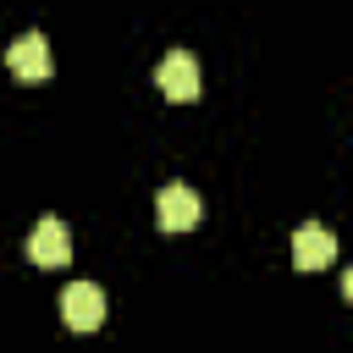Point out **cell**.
Here are the masks:
<instances>
[{"mask_svg":"<svg viewBox=\"0 0 353 353\" xmlns=\"http://www.w3.org/2000/svg\"><path fill=\"white\" fill-rule=\"evenodd\" d=\"M6 66H11L17 77H28V83L50 77V72H55L50 39H44V33H22V39H11V50H6Z\"/></svg>","mask_w":353,"mask_h":353,"instance_id":"3957f363","label":"cell"},{"mask_svg":"<svg viewBox=\"0 0 353 353\" xmlns=\"http://www.w3.org/2000/svg\"><path fill=\"white\" fill-rule=\"evenodd\" d=\"M61 320H66L72 331H94V325H105V292H99L94 281H72V287L61 292Z\"/></svg>","mask_w":353,"mask_h":353,"instance_id":"7a4b0ae2","label":"cell"},{"mask_svg":"<svg viewBox=\"0 0 353 353\" xmlns=\"http://www.w3.org/2000/svg\"><path fill=\"white\" fill-rule=\"evenodd\" d=\"M331 259H336V237H331L325 226L309 221V226L292 232V265H298V270H325Z\"/></svg>","mask_w":353,"mask_h":353,"instance_id":"8992f818","label":"cell"},{"mask_svg":"<svg viewBox=\"0 0 353 353\" xmlns=\"http://www.w3.org/2000/svg\"><path fill=\"white\" fill-rule=\"evenodd\" d=\"M154 215H160V226H165V232H193V226H199V193H193V188H182V182L160 188Z\"/></svg>","mask_w":353,"mask_h":353,"instance_id":"5b68a950","label":"cell"},{"mask_svg":"<svg viewBox=\"0 0 353 353\" xmlns=\"http://www.w3.org/2000/svg\"><path fill=\"white\" fill-rule=\"evenodd\" d=\"M28 259H33V265H44V270L66 265V259H72V232H66V221L44 215V221L28 232Z\"/></svg>","mask_w":353,"mask_h":353,"instance_id":"6da1fadb","label":"cell"},{"mask_svg":"<svg viewBox=\"0 0 353 353\" xmlns=\"http://www.w3.org/2000/svg\"><path fill=\"white\" fill-rule=\"evenodd\" d=\"M154 83H160V94H165V99L188 105V99H199V61H193L188 50H171V55L160 61Z\"/></svg>","mask_w":353,"mask_h":353,"instance_id":"277c9868","label":"cell"}]
</instances>
